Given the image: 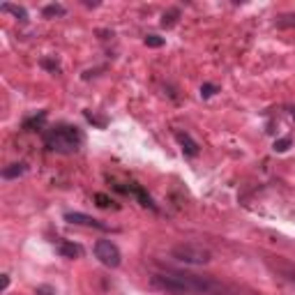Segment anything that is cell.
Here are the masks:
<instances>
[{
  "mask_svg": "<svg viewBox=\"0 0 295 295\" xmlns=\"http://www.w3.org/2000/svg\"><path fill=\"white\" fill-rule=\"evenodd\" d=\"M150 286L166 295H212L217 290V284L212 279L196 277V274H182V272L153 274Z\"/></svg>",
  "mask_w": 295,
  "mask_h": 295,
  "instance_id": "obj_1",
  "label": "cell"
},
{
  "mask_svg": "<svg viewBox=\"0 0 295 295\" xmlns=\"http://www.w3.org/2000/svg\"><path fill=\"white\" fill-rule=\"evenodd\" d=\"M44 143L49 150L53 153H77L79 148L83 145V134L77 129V127H69V125H58L53 127L51 131H46L44 136Z\"/></svg>",
  "mask_w": 295,
  "mask_h": 295,
  "instance_id": "obj_2",
  "label": "cell"
},
{
  "mask_svg": "<svg viewBox=\"0 0 295 295\" xmlns=\"http://www.w3.org/2000/svg\"><path fill=\"white\" fill-rule=\"evenodd\" d=\"M171 254H173V258H178V261H182V263H189V265H205V263L212 261L210 249H205V247H201V245H191V242L175 245L173 249H171Z\"/></svg>",
  "mask_w": 295,
  "mask_h": 295,
  "instance_id": "obj_3",
  "label": "cell"
},
{
  "mask_svg": "<svg viewBox=\"0 0 295 295\" xmlns=\"http://www.w3.org/2000/svg\"><path fill=\"white\" fill-rule=\"evenodd\" d=\"M95 256H97V261L102 263V265H106V268H118V265L122 263L120 249H118L111 240H97L95 242Z\"/></svg>",
  "mask_w": 295,
  "mask_h": 295,
  "instance_id": "obj_4",
  "label": "cell"
},
{
  "mask_svg": "<svg viewBox=\"0 0 295 295\" xmlns=\"http://www.w3.org/2000/svg\"><path fill=\"white\" fill-rule=\"evenodd\" d=\"M65 222H69V224H77V226H88V229H99V231H106L109 226L102 224V222H97L95 217H90V214H83V212H65Z\"/></svg>",
  "mask_w": 295,
  "mask_h": 295,
  "instance_id": "obj_5",
  "label": "cell"
},
{
  "mask_svg": "<svg viewBox=\"0 0 295 295\" xmlns=\"http://www.w3.org/2000/svg\"><path fill=\"white\" fill-rule=\"evenodd\" d=\"M175 138H178V143L182 145V153H185L187 157H196V155H198V143L194 141L189 134H185V131H178V134H175Z\"/></svg>",
  "mask_w": 295,
  "mask_h": 295,
  "instance_id": "obj_6",
  "label": "cell"
},
{
  "mask_svg": "<svg viewBox=\"0 0 295 295\" xmlns=\"http://www.w3.org/2000/svg\"><path fill=\"white\" fill-rule=\"evenodd\" d=\"M58 254L65 256V258H81L83 249L79 245H74V242H69V240H60L58 242Z\"/></svg>",
  "mask_w": 295,
  "mask_h": 295,
  "instance_id": "obj_7",
  "label": "cell"
},
{
  "mask_svg": "<svg viewBox=\"0 0 295 295\" xmlns=\"http://www.w3.org/2000/svg\"><path fill=\"white\" fill-rule=\"evenodd\" d=\"M0 10H3V12H10V14H14L17 19H21V21H26V19H28L26 7H21V5H12V3H3V5H0Z\"/></svg>",
  "mask_w": 295,
  "mask_h": 295,
  "instance_id": "obj_8",
  "label": "cell"
},
{
  "mask_svg": "<svg viewBox=\"0 0 295 295\" xmlns=\"http://www.w3.org/2000/svg\"><path fill=\"white\" fill-rule=\"evenodd\" d=\"M23 171H26V164H10L7 169H3V178L5 180H14V178L23 175Z\"/></svg>",
  "mask_w": 295,
  "mask_h": 295,
  "instance_id": "obj_9",
  "label": "cell"
},
{
  "mask_svg": "<svg viewBox=\"0 0 295 295\" xmlns=\"http://www.w3.org/2000/svg\"><path fill=\"white\" fill-rule=\"evenodd\" d=\"M131 191H134V196H136L138 201H141V205H145V208H153V210H157V205L153 203V198L148 196V194H145V191H143L138 185H134V187H131Z\"/></svg>",
  "mask_w": 295,
  "mask_h": 295,
  "instance_id": "obj_10",
  "label": "cell"
},
{
  "mask_svg": "<svg viewBox=\"0 0 295 295\" xmlns=\"http://www.w3.org/2000/svg\"><path fill=\"white\" fill-rule=\"evenodd\" d=\"M42 14H44L46 19H51V17H65L67 10H65L62 5H46V7L42 10Z\"/></svg>",
  "mask_w": 295,
  "mask_h": 295,
  "instance_id": "obj_11",
  "label": "cell"
},
{
  "mask_svg": "<svg viewBox=\"0 0 295 295\" xmlns=\"http://www.w3.org/2000/svg\"><path fill=\"white\" fill-rule=\"evenodd\" d=\"M290 143H293V141H290V136H284V138H279V141H274L272 150H274V153H286V150L290 148Z\"/></svg>",
  "mask_w": 295,
  "mask_h": 295,
  "instance_id": "obj_12",
  "label": "cell"
},
{
  "mask_svg": "<svg viewBox=\"0 0 295 295\" xmlns=\"http://www.w3.org/2000/svg\"><path fill=\"white\" fill-rule=\"evenodd\" d=\"M145 46L159 49V46H164V37H159V35H148V37H145Z\"/></svg>",
  "mask_w": 295,
  "mask_h": 295,
  "instance_id": "obj_13",
  "label": "cell"
},
{
  "mask_svg": "<svg viewBox=\"0 0 295 295\" xmlns=\"http://www.w3.org/2000/svg\"><path fill=\"white\" fill-rule=\"evenodd\" d=\"M44 118H46V111H42V113L35 115V118H30V120H26V125H23V127H26V129H30L33 125H42Z\"/></svg>",
  "mask_w": 295,
  "mask_h": 295,
  "instance_id": "obj_14",
  "label": "cell"
},
{
  "mask_svg": "<svg viewBox=\"0 0 295 295\" xmlns=\"http://www.w3.org/2000/svg\"><path fill=\"white\" fill-rule=\"evenodd\" d=\"M214 93H217V86H212V83H205V86H201V97H212Z\"/></svg>",
  "mask_w": 295,
  "mask_h": 295,
  "instance_id": "obj_15",
  "label": "cell"
},
{
  "mask_svg": "<svg viewBox=\"0 0 295 295\" xmlns=\"http://www.w3.org/2000/svg\"><path fill=\"white\" fill-rule=\"evenodd\" d=\"M95 201H97V205L99 208H109V196H104V194H97V196H95Z\"/></svg>",
  "mask_w": 295,
  "mask_h": 295,
  "instance_id": "obj_16",
  "label": "cell"
},
{
  "mask_svg": "<svg viewBox=\"0 0 295 295\" xmlns=\"http://www.w3.org/2000/svg\"><path fill=\"white\" fill-rule=\"evenodd\" d=\"M173 17H178V10L171 12V14H164V19H162V26H173V21H175Z\"/></svg>",
  "mask_w": 295,
  "mask_h": 295,
  "instance_id": "obj_17",
  "label": "cell"
},
{
  "mask_svg": "<svg viewBox=\"0 0 295 295\" xmlns=\"http://www.w3.org/2000/svg\"><path fill=\"white\" fill-rule=\"evenodd\" d=\"M37 295H55V290L51 286H37Z\"/></svg>",
  "mask_w": 295,
  "mask_h": 295,
  "instance_id": "obj_18",
  "label": "cell"
},
{
  "mask_svg": "<svg viewBox=\"0 0 295 295\" xmlns=\"http://www.w3.org/2000/svg\"><path fill=\"white\" fill-rule=\"evenodd\" d=\"M7 286H10V277H7V274H3V286H0V290L5 293V290H7Z\"/></svg>",
  "mask_w": 295,
  "mask_h": 295,
  "instance_id": "obj_19",
  "label": "cell"
}]
</instances>
